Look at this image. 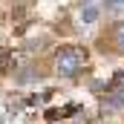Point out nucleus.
Listing matches in <instances>:
<instances>
[{
    "label": "nucleus",
    "mask_w": 124,
    "mask_h": 124,
    "mask_svg": "<svg viewBox=\"0 0 124 124\" xmlns=\"http://www.w3.org/2000/svg\"><path fill=\"white\" fill-rule=\"evenodd\" d=\"M81 17H84V23H93V20H98V6H95V3H87V6L81 9Z\"/></svg>",
    "instance_id": "obj_3"
},
{
    "label": "nucleus",
    "mask_w": 124,
    "mask_h": 124,
    "mask_svg": "<svg viewBox=\"0 0 124 124\" xmlns=\"http://www.w3.org/2000/svg\"><path fill=\"white\" fill-rule=\"evenodd\" d=\"M121 104H124V87H121V90H116V93L104 101V110H110V113H113V110H118Z\"/></svg>",
    "instance_id": "obj_2"
},
{
    "label": "nucleus",
    "mask_w": 124,
    "mask_h": 124,
    "mask_svg": "<svg viewBox=\"0 0 124 124\" xmlns=\"http://www.w3.org/2000/svg\"><path fill=\"white\" fill-rule=\"evenodd\" d=\"M121 49H124V35H121Z\"/></svg>",
    "instance_id": "obj_5"
},
{
    "label": "nucleus",
    "mask_w": 124,
    "mask_h": 124,
    "mask_svg": "<svg viewBox=\"0 0 124 124\" xmlns=\"http://www.w3.org/2000/svg\"><path fill=\"white\" fill-rule=\"evenodd\" d=\"M84 66H87V49L81 46H61L55 52V69L63 78H75Z\"/></svg>",
    "instance_id": "obj_1"
},
{
    "label": "nucleus",
    "mask_w": 124,
    "mask_h": 124,
    "mask_svg": "<svg viewBox=\"0 0 124 124\" xmlns=\"http://www.w3.org/2000/svg\"><path fill=\"white\" fill-rule=\"evenodd\" d=\"M107 6H124V0H107Z\"/></svg>",
    "instance_id": "obj_4"
}]
</instances>
